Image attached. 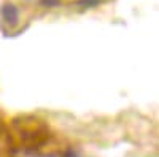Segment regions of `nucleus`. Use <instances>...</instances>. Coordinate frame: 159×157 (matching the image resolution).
Instances as JSON below:
<instances>
[{
	"label": "nucleus",
	"instance_id": "3",
	"mask_svg": "<svg viewBox=\"0 0 159 157\" xmlns=\"http://www.w3.org/2000/svg\"><path fill=\"white\" fill-rule=\"evenodd\" d=\"M51 157H54V155H51Z\"/></svg>",
	"mask_w": 159,
	"mask_h": 157
},
{
	"label": "nucleus",
	"instance_id": "1",
	"mask_svg": "<svg viewBox=\"0 0 159 157\" xmlns=\"http://www.w3.org/2000/svg\"><path fill=\"white\" fill-rule=\"evenodd\" d=\"M2 16L8 24H15L18 21V8L15 5H11V3H7L2 8Z\"/></svg>",
	"mask_w": 159,
	"mask_h": 157
},
{
	"label": "nucleus",
	"instance_id": "2",
	"mask_svg": "<svg viewBox=\"0 0 159 157\" xmlns=\"http://www.w3.org/2000/svg\"><path fill=\"white\" fill-rule=\"evenodd\" d=\"M65 157H80V155L75 154V152H67V155H65Z\"/></svg>",
	"mask_w": 159,
	"mask_h": 157
}]
</instances>
